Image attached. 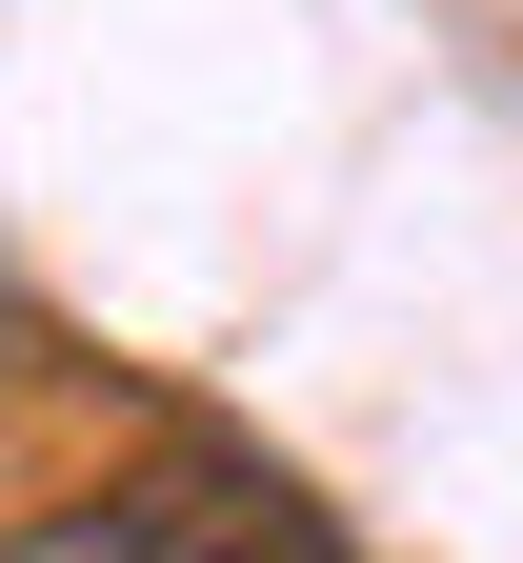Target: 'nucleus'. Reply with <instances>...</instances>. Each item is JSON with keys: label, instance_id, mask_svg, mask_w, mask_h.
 <instances>
[{"label": "nucleus", "instance_id": "obj_1", "mask_svg": "<svg viewBox=\"0 0 523 563\" xmlns=\"http://www.w3.org/2000/svg\"><path fill=\"white\" fill-rule=\"evenodd\" d=\"M101 563H362L303 483H262V463H221V443H182L162 483H121V523H101Z\"/></svg>", "mask_w": 523, "mask_h": 563}]
</instances>
